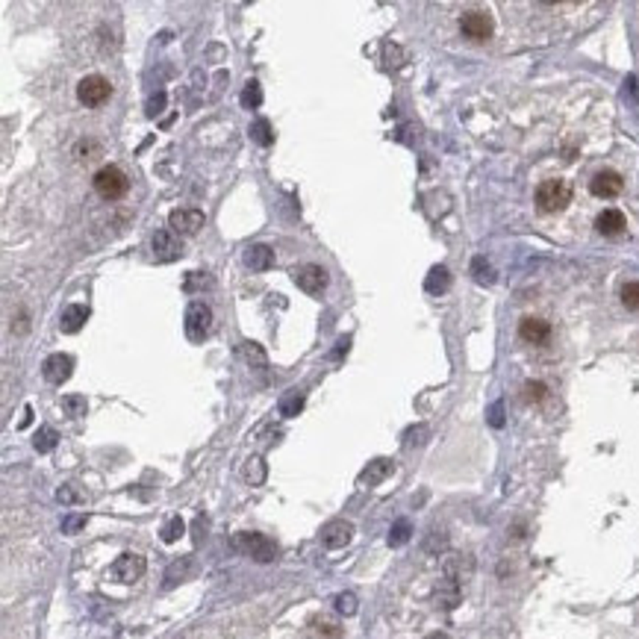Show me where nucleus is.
Masks as SVG:
<instances>
[{"instance_id": "nucleus-1", "label": "nucleus", "mask_w": 639, "mask_h": 639, "mask_svg": "<svg viewBox=\"0 0 639 639\" xmlns=\"http://www.w3.org/2000/svg\"><path fill=\"white\" fill-rule=\"evenodd\" d=\"M572 204V186L566 180H545L536 189V206L542 212H560Z\"/></svg>"}, {"instance_id": "nucleus-2", "label": "nucleus", "mask_w": 639, "mask_h": 639, "mask_svg": "<svg viewBox=\"0 0 639 639\" xmlns=\"http://www.w3.org/2000/svg\"><path fill=\"white\" fill-rule=\"evenodd\" d=\"M94 189L101 197H106V201H118V197H124L127 189H130V180H127V174L118 165H104L101 171L94 174Z\"/></svg>"}, {"instance_id": "nucleus-3", "label": "nucleus", "mask_w": 639, "mask_h": 639, "mask_svg": "<svg viewBox=\"0 0 639 639\" xmlns=\"http://www.w3.org/2000/svg\"><path fill=\"white\" fill-rule=\"evenodd\" d=\"M236 548L242 551V554H248L251 560H257V563H272L274 560V554H277V545L272 542V539L268 536H262V533H239L236 536Z\"/></svg>"}, {"instance_id": "nucleus-4", "label": "nucleus", "mask_w": 639, "mask_h": 639, "mask_svg": "<svg viewBox=\"0 0 639 639\" xmlns=\"http://www.w3.org/2000/svg\"><path fill=\"white\" fill-rule=\"evenodd\" d=\"M109 94H112V83L101 74H89L77 83V97L83 106H101L109 101Z\"/></svg>"}, {"instance_id": "nucleus-5", "label": "nucleus", "mask_w": 639, "mask_h": 639, "mask_svg": "<svg viewBox=\"0 0 639 639\" xmlns=\"http://www.w3.org/2000/svg\"><path fill=\"white\" fill-rule=\"evenodd\" d=\"M145 569H148L145 557H141V554L127 551V554H121L115 563H112L109 577L115 580V584H136V580H141V575H145Z\"/></svg>"}, {"instance_id": "nucleus-6", "label": "nucleus", "mask_w": 639, "mask_h": 639, "mask_svg": "<svg viewBox=\"0 0 639 639\" xmlns=\"http://www.w3.org/2000/svg\"><path fill=\"white\" fill-rule=\"evenodd\" d=\"M212 330V309L204 301H195L186 309V336L192 342H204Z\"/></svg>"}, {"instance_id": "nucleus-7", "label": "nucleus", "mask_w": 639, "mask_h": 639, "mask_svg": "<svg viewBox=\"0 0 639 639\" xmlns=\"http://www.w3.org/2000/svg\"><path fill=\"white\" fill-rule=\"evenodd\" d=\"M292 277L297 283V289L307 292V295H321L324 286H328V272H324L321 265H312V262L297 265L292 272Z\"/></svg>"}, {"instance_id": "nucleus-8", "label": "nucleus", "mask_w": 639, "mask_h": 639, "mask_svg": "<svg viewBox=\"0 0 639 639\" xmlns=\"http://www.w3.org/2000/svg\"><path fill=\"white\" fill-rule=\"evenodd\" d=\"M492 30H495L492 18L486 15V12H480V9L465 12V15L460 18V33L465 38H472V41H486L492 36Z\"/></svg>"}, {"instance_id": "nucleus-9", "label": "nucleus", "mask_w": 639, "mask_h": 639, "mask_svg": "<svg viewBox=\"0 0 639 639\" xmlns=\"http://www.w3.org/2000/svg\"><path fill=\"white\" fill-rule=\"evenodd\" d=\"M624 189V180L619 171H610V168H604V171H598L592 180H589V192L595 197H601V201H610V197H616L622 195Z\"/></svg>"}, {"instance_id": "nucleus-10", "label": "nucleus", "mask_w": 639, "mask_h": 639, "mask_svg": "<svg viewBox=\"0 0 639 639\" xmlns=\"http://www.w3.org/2000/svg\"><path fill=\"white\" fill-rule=\"evenodd\" d=\"M204 212L201 209H174L171 216H168V227H171V233H180V236H195L197 230L204 227Z\"/></svg>"}, {"instance_id": "nucleus-11", "label": "nucleus", "mask_w": 639, "mask_h": 639, "mask_svg": "<svg viewBox=\"0 0 639 639\" xmlns=\"http://www.w3.org/2000/svg\"><path fill=\"white\" fill-rule=\"evenodd\" d=\"M150 245H153V257L160 262H171L183 253V248H180V242L174 239L171 230H156L153 239H150Z\"/></svg>"}, {"instance_id": "nucleus-12", "label": "nucleus", "mask_w": 639, "mask_h": 639, "mask_svg": "<svg viewBox=\"0 0 639 639\" xmlns=\"http://www.w3.org/2000/svg\"><path fill=\"white\" fill-rule=\"evenodd\" d=\"M351 539H353V524L345 519H336L330 524H324V531H321V542L328 548H345Z\"/></svg>"}, {"instance_id": "nucleus-13", "label": "nucleus", "mask_w": 639, "mask_h": 639, "mask_svg": "<svg viewBox=\"0 0 639 639\" xmlns=\"http://www.w3.org/2000/svg\"><path fill=\"white\" fill-rule=\"evenodd\" d=\"M41 372H45V380L48 383H65L74 372V360L68 357V353H50L41 365Z\"/></svg>"}, {"instance_id": "nucleus-14", "label": "nucleus", "mask_w": 639, "mask_h": 639, "mask_svg": "<svg viewBox=\"0 0 639 639\" xmlns=\"http://www.w3.org/2000/svg\"><path fill=\"white\" fill-rule=\"evenodd\" d=\"M519 336L524 339V342H531V345H545L551 339V324L545 318L528 316V318H521V324H519Z\"/></svg>"}, {"instance_id": "nucleus-15", "label": "nucleus", "mask_w": 639, "mask_h": 639, "mask_svg": "<svg viewBox=\"0 0 639 639\" xmlns=\"http://www.w3.org/2000/svg\"><path fill=\"white\" fill-rule=\"evenodd\" d=\"M624 227H628V218H624L622 209H604V212H598V218H595V230L607 239L622 236Z\"/></svg>"}, {"instance_id": "nucleus-16", "label": "nucleus", "mask_w": 639, "mask_h": 639, "mask_svg": "<svg viewBox=\"0 0 639 639\" xmlns=\"http://www.w3.org/2000/svg\"><path fill=\"white\" fill-rule=\"evenodd\" d=\"M392 472H395V463L386 460V457H377V460H372V463L363 468L360 484H363V486H377V484H383V480H386Z\"/></svg>"}, {"instance_id": "nucleus-17", "label": "nucleus", "mask_w": 639, "mask_h": 639, "mask_svg": "<svg viewBox=\"0 0 639 639\" xmlns=\"http://www.w3.org/2000/svg\"><path fill=\"white\" fill-rule=\"evenodd\" d=\"M307 636L309 639H342V628L328 616H312L307 624Z\"/></svg>"}, {"instance_id": "nucleus-18", "label": "nucleus", "mask_w": 639, "mask_h": 639, "mask_svg": "<svg viewBox=\"0 0 639 639\" xmlns=\"http://www.w3.org/2000/svg\"><path fill=\"white\" fill-rule=\"evenodd\" d=\"M245 265L251 268V272H268V268L274 265V251L268 245H253L245 253Z\"/></svg>"}, {"instance_id": "nucleus-19", "label": "nucleus", "mask_w": 639, "mask_h": 639, "mask_svg": "<svg viewBox=\"0 0 639 639\" xmlns=\"http://www.w3.org/2000/svg\"><path fill=\"white\" fill-rule=\"evenodd\" d=\"M86 318H89V307L71 304V307L62 312V318H59V330H62V333H77L83 324H86Z\"/></svg>"}, {"instance_id": "nucleus-20", "label": "nucleus", "mask_w": 639, "mask_h": 639, "mask_svg": "<svg viewBox=\"0 0 639 639\" xmlns=\"http://www.w3.org/2000/svg\"><path fill=\"white\" fill-rule=\"evenodd\" d=\"M436 598H439V604H442L445 610L457 607V601H460V580L445 577L442 584H439V589H436Z\"/></svg>"}, {"instance_id": "nucleus-21", "label": "nucleus", "mask_w": 639, "mask_h": 639, "mask_svg": "<svg viewBox=\"0 0 639 639\" xmlns=\"http://www.w3.org/2000/svg\"><path fill=\"white\" fill-rule=\"evenodd\" d=\"M448 286H451V274H448V268H445V265L430 268L428 280H424V289H428L430 295H439V292H445Z\"/></svg>"}, {"instance_id": "nucleus-22", "label": "nucleus", "mask_w": 639, "mask_h": 639, "mask_svg": "<svg viewBox=\"0 0 639 639\" xmlns=\"http://www.w3.org/2000/svg\"><path fill=\"white\" fill-rule=\"evenodd\" d=\"M304 409V395L297 392V389H289L286 395L280 398V416H286V419H292V416H297Z\"/></svg>"}, {"instance_id": "nucleus-23", "label": "nucleus", "mask_w": 639, "mask_h": 639, "mask_svg": "<svg viewBox=\"0 0 639 639\" xmlns=\"http://www.w3.org/2000/svg\"><path fill=\"white\" fill-rule=\"evenodd\" d=\"M251 139L257 141V145H272V141H274V136H272V124H268L265 118L253 121V124H251Z\"/></svg>"}, {"instance_id": "nucleus-24", "label": "nucleus", "mask_w": 639, "mask_h": 639, "mask_svg": "<svg viewBox=\"0 0 639 639\" xmlns=\"http://www.w3.org/2000/svg\"><path fill=\"white\" fill-rule=\"evenodd\" d=\"M260 104H262V89H260V83H257V80H251L248 86H245V92H242V106L257 109Z\"/></svg>"}, {"instance_id": "nucleus-25", "label": "nucleus", "mask_w": 639, "mask_h": 639, "mask_svg": "<svg viewBox=\"0 0 639 639\" xmlns=\"http://www.w3.org/2000/svg\"><path fill=\"white\" fill-rule=\"evenodd\" d=\"M62 409H65V413L68 416H86V398H83V395H65L62 398Z\"/></svg>"}, {"instance_id": "nucleus-26", "label": "nucleus", "mask_w": 639, "mask_h": 639, "mask_svg": "<svg viewBox=\"0 0 639 639\" xmlns=\"http://www.w3.org/2000/svg\"><path fill=\"white\" fill-rule=\"evenodd\" d=\"M472 268H475V280H477V283H484V286L495 283V272H492V265H489L484 257H477V260L472 262Z\"/></svg>"}, {"instance_id": "nucleus-27", "label": "nucleus", "mask_w": 639, "mask_h": 639, "mask_svg": "<svg viewBox=\"0 0 639 639\" xmlns=\"http://www.w3.org/2000/svg\"><path fill=\"white\" fill-rule=\"evenodd\" d=\"M622 304L631 312H639V283H624L622 286Z\"/></svg>"}, {"instance_id": "nucleus-28", "label": "nucleus", "mask_w": 639, "mask_h": 639, "mask_svg": "<svg viewBox=\"0 0 639 639\" xmlns=\"http://www.w3.org/2000/svg\"><path fill=\"white\" fill-rule=\"evenodd\" d=\"M245 477L251 480V484H262V480H265V463L260 457H251L248 465H245Z\"/></svg>"}, {"instance_id": "nucleus-29", "label": "nucleus", "mask_w": 639, "mask_h": 639, "mask_svg": "<svg viewBox=\"0 0 639 639\" xmlns=\"http://www.w3.org/2000/svg\"><path fill=\"white\" fill-rule=\"evenodd\" d=\"M183 531H186V524H183L180 516H174V519L162 528V542H177V539L183 536Z\"/></svg>"}, {"instance_id": "nucleus-30", "label": "nucleus", "mask_w": 639, "mask_h": 639, "mask_svg": "<svg viewBox=\"0 0 639 639\" xmlns=\"http://www.w3.org/2000/svg\"><path fill=\"white\" fill-rule=\"evenodd\" d=\"M33 445H36V451H50L53 445H56V430L53 428H41L38 433H36V439H33Z\"/></svg>"}, {"instance_id": "nucleus-31", "label": "nucleus", "mask_w": 639, "mask_h": 639, "mask_svg": "<svg viewBox=\"0 0 639 639\" xmlns=\"http://www.w3.org/2000/svg\"><path fill=\"white\" fill-rule=\"evenodd\" d=\"M545 383H539V380H531V383H524V401L528 404H539L545 398Z\"/></svg>"}, {"instance_id": "nucleus-32", "label": "nucleus", "mask_w": 639, "mask_h": 639, "mask_svg": "<svg viewBox=\"0 0 639 639\" xmlns=\"http://www.w3.org/2000/svg\"><path fill=\"white\" fill-rule=\"evenodd\" d=\"M336 610H339L342 616H353V613H357V595H353V592L336 595Z\"/></svg>"}, {"instance_id": "nucleus-33", "label": "nucleus", "mask_w": 639, "mask_h": 639, "mask_svg": "<svg viewBox=\"0 0 639 639\" xmlns=\"http://www.w3.org/2000/svg\"><path fill=\"white\" fill-rule=\"evenodd\" d=\"M239 353H242V357L251 363H260V365H265V353H262V348L257 345V342H242V348H239Z\"/></svg>"}, {"instance_id": "nucleus-34", "label": "nucleus", "mask_w": 639, "mask_h": 639, "mask_svg": "<svg viewBox=\"0 0 639 639\" xmlns=\"http://www.w3.org/2000/svg\"><path fill=\"white\" fill-rule=\"evenodd\" d=\"M407 539H409V524H407V521H398L395 528L389 531V545L398 548V545H404Z\"/></svg>"}, {"instance_id": "nucleus-35", "label": "nucleus", "mask_w": 639, "mask_h": 639, "mask_svg": "<svg viewBox=\"0 0 639 639\" xmlns=\"http://www.w3.org/2000/svg\"><path fill=\"white\" fill-rule=\"evenodd\" d=\"M201 283H204V286H209V277H204L201 272H192L189 280H186V292H195L197 286H201Z\"/></svg>"}, {"instance_id": "nucleus-36", "label": "nucleus", "mask_w": 639, "mask_h": 639, "mask_svg": "<svg viewBox=\"0 0 639 639\" xmlns=\"http://www.w3.org/2000/svg\"><path fill=\"white\" fill-rule=\"evenodd\" d=\"M83 524H86V516H71V519H65V524H62V531L65 533H74V531H80Z\"/></svg>"}, {"instance_id": "nucleus-37", "label": "nucleus", "mask_w": 639, "mask_h": 639, "mask_svg": "<svg viewBox=\"0 0 639 639\" xmlns=\"http://www.w3.org/2000/svg\"><path fill=\"white\" fill-rule=\"evenodd\" d=\"M424 436H428V428H413V430H407V445L424 442Z\"/></svg>"}, {"instance_id": "nucleus-38", "label": "nucleus", "mask_w": 639, "mask_h": 639, "mask_svg": "<svg viewBox=\"0 0 639 639\" xmlns=\"http://www.w3.org/2000/svg\"><path fill=\"white\" fill-rule=\"evenodd\" d=\"M56 498L65 501V504H74V501H80V495H77L74 489H71V486H62L59 492H56Z\"/></svg>"}, {"instance_id": "nucleus-39", "label": "nucleus", "mask_w": 639, "mask_h": 639, "mask_svg": "<svg viewBox=\"0 0 639 639\" xmlns=\"http://www.w3.org/2000/svg\"><path fill=\"white\" fill-rule=\"evenodd\" d=\"M489 421L495 424V428H501V424H504V419H501V404H495V407L489 409Z\"/></svg>"}, {"instance_id": "nucleus-40", "label": "nucleus", "mask_w": 639, "mask_h": 639, "mask_svg": "<svg viewBox=\"0 0 639 639\" xmlns=\"http://www.w3.org/2000/svg\"><path fill=\"white\" fill-rule=\"evenodd\" d=\"M428 639H448V633H430Z\"/></svg>"}]
</instances>
